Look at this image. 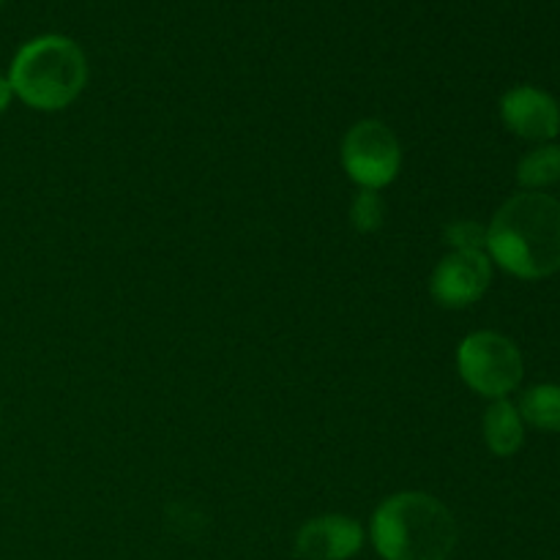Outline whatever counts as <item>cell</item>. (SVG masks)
Here are the masks:
<instances>
[{
	"mask_svg": "<svg viewBox=\"0 0 560 560\" xmlns=\"http://www.w3.org/2000/svg\"><path fill=\"white\" fill-rule=\"evenodd\" d=\"M487 255L520 279H545L560 268V200L523 191L501 206L487 228Z\"/></svg>",
	"mask_w": 560,
	"mask_h": 560,
	"instance_id": "6da1fadb",
	"label": "cell"
},
{
	"mask_svg": "<svg viewBox=\"0 0 560 560\" xmlns=\"http://www.w3.org/2000/svg\"><path fill=\"white\" fill-rule=\"evenodd\" d=\"M370 536L383 560H448L457 547V523L438 498L397 492L375 509Z\"/></svg>",
	"mask_w": 560,
	"mask_h": 560,
	"instance_id": "7a4b0ae2",
	"label": "cell"
},
{
	"mask_svg": "<svg viewBox=\"0 0 560 560\" xmlns=\"http://www.w3.org/2000/svg\"><path fill=\"white\" fill-rule=\"evenodd\" d=\"M16 98L42 113H55L74 102L88 82L85 52L69 36H38L16 49L9 69Z\"/></svg>",
	"mask_w": 560,
	"mask_h": 560,
	"instance_id": "3957f363",
	"label": "cell"
},
{
	"mask_svg": "<svg viewBox=\"0 0 560 560\" xmlns=\"http://www.w3.org/2000/svg\"><path fill=\"white\" fill-rule=\"evenodd\" d=\"M457 370L476 394L506 399L523 381V353L503 334L476 331L459 342Z\"/></svg>",
	"mask_w": 560,
	"mask_h": 560,
	"instance_id": "277c9868",
	"label": "cell"
},
{
	"mask_svg": "<svg viewBox=\"0 0 560 560\" xmlns=\"http://www.w3.org/2000/svg\"><path fill=\"white\" fill-rule=\"evenodd\" d=\"M342 167L361 189L381 191L402 167L397 135L383 120H359L342 140Z\"/></svg>",
	"mask_w": 560,
	"mask_h": 560,
	"instance_id": "5b68a950",
	"label": "cell"
},
{
	"mask_svg": "<svg viewBox=\"0 0 560 560\" xmlns=\"http://www.w3.org/2000/svg\"><path fill=\"white\" fill-rule=\"evenodd\" d=\"M492 260L487 252H448L432 271L430 293L446 310H465L487 293Z\"/></svg>",
	"mask_w": 560,
	"mask_h": 560,
	"instance_id": "8992f818",
	"label": "cell"
},
{
	"mask_svg": "<svg viewBox=\"0 0 560 560\" xmlns=\"http://www.w3.org/2000/svg\"><path fill=\"white\" fill-rule=\"evenodd\" d=\"M501 118L523 140L547 142L560 131V107L550 93L534 85L512 88L501 98Z\"/></svg>",
	"mask_w": 560,
	"mask_h": 560,
	"instance_id": "52a82bcc",
	"label": "cell"
},
{
	"mask_svg": "<svg viewBox=\"0 0 560 560\" xmlns=\"http://www.w3.org/2000/svg\"><path fill=\"white\" fill-rule=\"evenodd\" d=\"M364 547V528L345 514L310 520L295 536V552L304 560H350Z\"/></svg>",
	"mask_w": 560,
	"mask_h": 560,
	"instance_id": "ba28073f",
	"label": "cell"
},
{
	"mask_svg": "<svg viewBox=\"0 0 560 560\" xmlns=\"http://www.w3.org/2000/svg\"><path fill=\"white\" fill-rule=\"evenodd\" d=\"M523 416L509 399H495L485 413V441L495 457H512L523 446Z\"/></svg>",
	"mask_w": 560,
	"mask_h": 560,
	"instance_id": "9c48e42d",
	"label": "cell"
},
{
	"mask_svg": "<svg viewBox=\"0 0 560 560\" xmlns=\"http://www.w3.org/2000/svg\"><path fill=\"white\" fill-rule=\"evenodd\" d=\"M517 180L528 191L545 189V186L560 180V145L541 142L539 148L525 153L517 164Z\"/></svg>",
	"mask_w": 560,
	"mask_h": 560,
	"instance_id": "30bf717a",
	"label": "cell"
},
{
	"mask_svg": "<svg viewBox=\"0 0 560 560\" xmlns=\"http://www.w3.org/2000/svg\"><path fill=\"white\" fill-rule=\"evenodd\" d=\"M520 416L534 427L547 432H560V386L556 383H541L528 388L520 399Z\"/></svg>",
	"mask_w": 560,
	"mask_h": 560,
	"instance_id": "8fae6325",
	"label": "cell"
},
{
	"mask_svg": "<svg viewBox=\"0 0 560 560\" xmlns=\"http://www.w3.org/2000/svg\"><path fill=\"white\" fill-rule=\"evenodd\" d=\"M350 222L359 233H377L386 222L383 197L372 189H361L359 197L353 200V208H350Z\"/></svg>",
	"mask_w": 560,
	"mask_h": 560,
	"instance_id": "7c38bea8",
	"label": "cell"
},
{
	"mask_svg": "<svg viewBox=\"0 0 560 560\" xmlns=\"http://www.w3.org/2000/svg\"><path fill=\"white\" fill-rule=\"evenodd\" d=\"M452 252H487V228L479 222H454L446 230Z\"/></svg>",
	"mask_w": 560,
	"mask_h": 560,
	"instance_id": "4fadbf2b",
	"label": "cell"
},
{
	"mask_svg": "<svg viewBox=\"0 0 560 560\" xmlns=\"http://www.w3.org/2000/svg\"><path fill=\"white\" fill-rule=\"evenodd\" d=\"M11 98H14V91H11V82H9V77H3V74H0V115H3L5 109H9Z\"/></svg>",
	"mask_w": 560,
	"mask_h": 560,
	"instance_id": "5bb4252c",
	"label": "cell"
},
{
	"mask_svg": "<svg viewBox=\"0 0 560 560\" xmlns=\"http://www.w3.org/2000/svg\"><path fill=\"white\" fill-rule=\"evenodd\" d=\"M5 3V0H0V5H3Z\"/></svg>",
	"mask_w": 560,
	"mask_h": 560,
	"instance_id": "9a60e30c",
	"label": "cell"
}]
</instances>
